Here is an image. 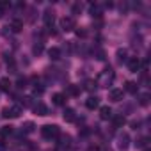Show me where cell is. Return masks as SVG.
<instances>
[{
	"instance_id": "cell-1",
	"label": "cell",
	"mask_w": 151,
	"mask_h": 151,
	"mask_svg": "<svg viewBox=\"0 0 151 151\" xmlns=\"http://www.w3.org/2000/svg\"><path fill=\"white\" fill-rule=\"evenodd\" d=\"M114 78H116V73H114V69H112V68H105V69H103V71L98 75L96 86H100V87H109V86H112Z\"/></svg>"
},
{
	"instance_id": "cell-2",
	"label": "cell",
	"mask_w": 151,
	"mask_h": 151,
	"mask_svg": "<svg viewBox=\"0 0 151 151\" xmlns=\"http://www.w3.org/2000/svg\"><path fill=\"white\" fill-rule=\"evenodd\" d=\"M41 135H43V139L52 140L60 135V128L57 124H45V126H41Z\"/></svg>"
},
{
	"instance_id": "cell-3",
	"label": "cell",
	"mask_w": 151,
	"mask_h": 151,
	"mask_svg": "<svg viewBox=\"0 0 151 151\" xmlns=\"http://www.w3.org/2000/svg\"><path fill=\"white\" fill-rule=\"evenodd\" d=\"M22 114H23V109H22V105L6 107V109L2 110V117H6V119H16V117H20Z\"/></svg>"
},
{
	"instance_id": "cell-4",
	"label": "cell",
	"mask_w": 151,
	"mask_h": 151,
	"mask_svg": "<svg viewBox=\"0 0 151 151\" xmlns=\"http://www.w3.org/2000/svg\"><path fill=\"white\" fill-rule=\"evenodd\" d=\"M75 27H77V23H75V18H73V16H64V18H60V29H62L64 32H71V30H75Z\"/></svg>"
},
{
	"instance_id": "cell-5",
	"label": "cell",
	"mask_w": 151,
	"mask_h": 151,
	"mask_svg": "<svg viewBox=\"0 0 151 151\" xmlns=\"http://www.w3.org/2000/svg\"><path fill=\"white\" fill-rule=\"evenodd\" d=\"M9 29H11V32L18 34V32H22V30H23V22H22V20H18V18H14V20H11Z\"/></svg>"
},
{
	"instance_id": "cell-6",
	"label": "cell",
	"mask_w": 151,
	"mask_h": 151,
	"mask_svg": "<svg viewBox=\"0 0 151 151\" xmlns=\"http://www.w3.org/2000/svg\"><path fill=\"white\" fill-rule=\"evenodd\" d=\"M43 22H45V25H46V27H52V25H53V22H55V14H53V11L46 9V11H45V14H43Z\"/></svg>"
},
{
	"instance_id": "cell-7",
	"label": "cell",
	"mask_w": 151,
	"mask_h": 151,
	"mask_svg": "<svg viewBox=\"0 0 151 151\" xmlns=\"http://www.w3.org/2000/svg\"><path fill=\"white\" fill-rule=\"evenodd\" d=\"M109 100L114 101V103L121 101V100H123V89H112V91L109 93Z\"/></svg>"
},
{
	"instance_id": "cell-8",
	"label": "cell",
	"mask_w": 151,
	"mask_h": 151,
	"mask_svg": "<svg viewBox=\"0 0 151 151\" xmlns=\"http://www.w3.org/2000/svg\"><path fill=\"white\" fill-rule=\"evenodd\" d=\"M128 69H130L132 73H137V71L140 69V60H139L137 57H132V59H128Z\"/></svg>"
},
{
	"instance_id": "cell-9",
	"label": "cell",
	"mask_w": 151,
	"mask_h": 151,
	"mask_svg": "<svg viewBox=\"0 0 151 151\" xmlns=\"http://www.w3.org/2000/svg\"><path fill=\"white\" fill-rule=\"evenodd\" d=\"M32 109H34V112H36L37 116H48V107H46L45 103H41V101H39V103H36Z\"/></svg>"
},
{
	"instance_id": "cell-10",
	"label": "cell",
	"mask_w": 151,
	"mask_h": 151,
	"mask_svg": "<svg viewBox=\"0 0 151 151\" xmlns=\"http://www.w3.org/2000/svg\"><path fill=\"white\" fill-rule=\"evenodd\" d=\"M100 119H103V121L112 119V109L110 107H101L100 109Z\"/></svg>"
},
{
	"instance_id": "cell-11",
	"label": "cell",
	"mask_w": 151,
	"mask_h": 151,
	"mask_svg": "<svg viewBox=\"0 0 151 151\" xmlns=\"http://www.w3.org/2000/svg\"><path fill=\"white\" fill-rule=\"evenodd\" d=\"M52 100H53V103H55V105H59V107H62V105H66V94H60V93H55V94L52 96Z\"/></svg>"
},
{
	"instance_id": "cell-12",
	"label": "cell",
	"mask_w": 151,
	"mask_h": 151,
	"mask_svg": "<svg viewBox=\"0 0 151 151\" xmlns=\"http://www.w3.org/2000/svg\"><path fill=\"white\" fill-rule=\"evenodd\" d=\"M11 87H13V84H11V80H9V78H0V91L9 93V91H11Z\"/></svg>"
},
{
	"instance_id": "cell-13",
	"label": "cell",
	"mask_w": 151,
	"mask_h": 151,
	"mask_svg": "<svg viewBox=\"0 0 151 151\" xmlns=\"http://www.w3.org/2000/svg\"><path fill=\"white\" fill-rule=\"evenodd\" d=\"M98 103H100V101H98L96 96H89V98L86 100V107H87L89 110H94V109L98 107Z\"/></svg>"
},
{
	"instance_id": "cell-14",
	"label": "cell",
	"mask_w": 151,
	"mask_h": 151,
	"mask_svg": "<svg viewBox=\"0 0 151 151\" xmlns=\"http://www.w3.org/2000/svg\"><path fill=\"white\" fill-rule=\"evenodd\" d=\"M48 55H50V59H52V60H59V59H60V48L52 46V48L48 50Z\"/></svg>"
},
{
	"instance_id": "cell-15",
	"label": "cell",
	"mask_w": 151,
	"mask_h": 151,
	"mask_svg": "<svg viewBox=\"0 0 151 151\" xmlns=\"http://www.w3.org/2000/svg\"><path fill=\"white\" fill-rule=\"evenodd\" d=\"M62 117H64V121L73 123V121H75V110H73V109H66L64 114H62Z\"/></svg>"
},
{
	"instance_id": "cell-16",
	"label": "cell",
	"mask_w": 151,
	"mask_h": 151,
	"mask_svg": "<svg viewBox=\"0 0 151 151\" xmlns=\"http://www.w3.org/2000/svg\"><path fill=\"white\" fill-rule=\"evenodd\" d=\"M34 128H36V124H34L32 121H27V123L22 124V132H23V133H32Z\"/></svg>"
},
{
	"instance_id": "cell-17",
	"label": "cell",
	"mask_w": 151,
	"mask_h": 151,
	"mask_svg": "<svg viewBox=\"0 0 151 151\" xmlns=\"http://www.w3.org/2000/svg\"><path fill=\"white\" fill-rule=\"evenodd\" d=\"M124 89H126V91H128L130 94H137V91H139V86H137L135 82H126Z\"/></svg>"
},
{
	"instance_id": "cell-18",
	"label": "cell",
	"mask_w": 151,
	"mask_h": 151,
	"mask_svg": "<svg viewBox=\"0 0 151 151\" xmlns=\"http://www.w3.org/2000/svg\"><path fill=\"white\" fill-rule=\"evenodd\" d=\"M66 94H69V96H78L80 94V87L78 86H68Z\"/></svg>"
},
{
	"instance_id": "cell-19",
	"label": "cell",
	"mask_w": 151,
	"mask_h": 151,
	"mask_svg": "<svg viewBox=\"0 0 151 151\" xmlns=\"http://www.w3.org/2000/svg\"><path fill=\"white\" fill-rule=\"evenodd\" d=\"M112 119H114V126H116V128H121V126H123V124L126 123L124 116H116V117L112 116Z\"/></svg>"
},
{
	"instance_id": "cell-20",
	"label": "cell",
	"mask_w": 151,
	"mask_h": 151,
	"mask_svg": "<svg viewBox=\"0 0 151 151\" xmlns=\"http://www.w3.org/2000/svg\"><path fill=\"white\" fill-rule=\"evenodd\" d=\"M128 140H130V139H128V133H123V135L119 137V147H121V149H126V147H128Z\"/></svg>"
},
{
	"instance_id": "cell-21",
	"label": "cell",
	"mask_w": 151,
	"mask_h": 151,
	"mask_svg": "<svg viewBox=\"0 0 151 151\" xmlns=\"http://www.w3.org/2000/svg\"><path fill=\"white\" fill-rule=\"evenodd\" d=\"M139 103H140L142 107H147V105H149V94H147V93L140 94V96H139Z\"/></svg>"
},
{
	"instance_id": "cell-22",
	"label": "cell",
	"mask_w": 151,
	"mask_h": 151,
	"mask_svg": "<svg viewBox=\"0 0 151 151\" xmlns=\"http://www.w3.org/2000/svg\"><path fill=\"white\" fill-rule=\"evenodd\" d=\"M43 50H45L43 43H36V45L32 46V53H34V55H39V53H43Z\"/></svg>"
},
{
	"instance_id": "cell-23",
	"label": "cell",
	"mask_w": 151,
	"mask_h": 151,
	"mask_svg": "<svg viewBox=\"0 0 151 151\" xmlns=\"http://www.w3.org/2000/svg\"><path fill=\"white\" fill-rule=\"evenodd\" d=\"M69 142H71V137H69V135H62V137H60L59 146H62V147L66 146V147H68V146H69Z\"/></svg>"
},
{
	"instance_id": "cell-24",
	"label": "cell",
	"mask_w": 151,
	"mask_h": 151,
	"mask_svg": "<svg viewBox=\"0 0 151 151\" xmlns=\"http://www.w3.org/2000/svg\"><path fill=\"white\" fill-rule=\"evenodd\" d=\"M13 133V126H2V130H0V135L2 137H7Z\"/></svg>"
},
{
	"instance_id": "cell-25",
	"label": "cell",
	"mask_w": 151,
	"mask_h": 151,
	"mask_svg": "<svg viewBox=\"0 0 151 151\" xmlns=\"http://www.w3.org/2000/svg\"><path fill=\"white\" fill-rule=\"evenodd\" d=\"M22 105L23 107H34V101H32V96H25L22 100Z\"/></svg>"
},
{
	"instance_id": "cell-26",
	"label": "cell",
	"mask_w": 151,
	"mask_h": 151,
	"mask_svg": "<svg viewBox=\"0 0 151 151\" xmlns=\"http://www.w3.org/2000/svg\"><path fill=\"white\" fill-rule=\"evenodd\" d=\"M91 14L96 16V18H100V16H101V9H100L98 6H91Z\"/></svg>"
},
{
	"instance_id": "cell-27",
	"label": "cell",
	"mask_w": 151,
	"mask_h": 151,
	"mask_svg": "<svg viewBox=\"0 0 151 151\" xmlns=\"http://www.w3.org/2000/svg\"><path fill=\"white\" fill-rule=\"evenodd\" d=\"M96 87H98V86H96L94 80H87V82H86V89H87V91H94Z\"/></svg>"
},
{
	"instance_id": "cell-28",
	"label": "cell",
	"mask_w": 151,
	"mask_h": 151,
	"mask_svg": "<svg viewBox=\"0 0 151 151\" xmlns=\"http://www.w3.org/2000/svg\"><path fill=\"white\" fill-rule=\"evenodd\" d=\"M6 7H9V2H0V18L4 16V11H6Z\"/></svg>"
},
{
	"instance_id": "cell-29",
	"label": "cell",
	"mask_w": 151,
	"mask_h": 151,
	"mask_svg": "<svg viewBox=\"0 0 151 151\" xmlns=\"http://www.w3.org/2000/svg\"><path fill=\"white\" fill-rule=\"evenodd\" d=\"M117 57L119 60H126V50H117Z\"/></svg>"
},
{
	"instance_id": "cell-30",
	"label": "cell",
	"mask_w": 151,
	"mask_h": 151,
	"mask_svg": "<svg viewBox=\"0 0 151 151\" xmlns=\"http://www.w3.org/2000/svg\"><path fill=\"white\" fill-rule=\"evenodd\" d=\"M80 11H82V6H80V4H75V6H73V13H75V14H78Z\"/></svg>"
},
{
	"instance_id": "cell-31",
	"label": "cell",
	"mask_w": 151,
	"mask_h": 151,
	"mask_svg": "<svg viewBox=\"0 0 151 151\" xmlns=\"http://www.w3.org/2000/svg\"><path fill=\"white\" fill-rule=\"evenodd\" d=\"M96 55H98V57H96L98 60H103V59H105V53H103V50H96Z\"/></svg>"
},
{
	"instance_id": "cell-32",
	"label": "cell",
	"mask_w": 151,
	"mask_h": 151,
	"mask_svg": "<svg viewBox=\"0 0 151 151\" xmlns=\"http://www.w3.org/2000/svg\"><path fill=\"white\" fill-rule=\"evenodd\" d=\"M77 36H78V37H86V36H87V32H86L84 29H78V30H77Z\"/></svg>"
},
{
	"instance_id": "cell-33",
	"label": "cell",
	"mask_w": 151,
	"mask_h": 151,
	"mask_svg": "<svg viewBox=\"0 0 151 151\" xmlns=\"http://www.w3.org/2000/svg\"><path fill=\"white\" fill-rule=\"evenodd\" d=\"M25 84H27L25 78H20V80H18V87H25Z\"/></svg>"
},
{
	"instance_id": "cell-34",
	"label": "cell",
	"mask_w": 151,
	"mask_h": 151,
	"mask_svg": "<svg viewBox=\"0 0 151 151\" xmlns=\"http://www.w3.org/2000/svg\"><path fill=\"white\" fill-rule=\"evenodd\" d=\"M6 149H7L6 142H4V140H0V151H6Z\"/></svg>"
},
{
	"instance_id": "cell-35",
	"label": "cell",
	"mask_w": 151,
	"mask_h": 151,
	"mask_svg": "<svg viewBox=\"0 0 151 151\" xmlns=\"http://www.w3.org/2000/svg\"><path fill=\"white\" fill-rule=\"evenodd\" d=\"M87 151H98V149H96V147H89Z\"/></svg>"
},
{
	"instance_id": "cell-36",
	"label": "cell",
	"mask_w": 151,
	"mask_h": 151,
	"mask_svg": "<svg viewBox=\"0 0 151 151\" xmlns=\"http://www.w3.org/2000/svg\"><path fill=\"white\" fill-rule=\"evenodd\" d=\"M144 151H149V149H147V147H146V149H144Z\"/></svg>"
}]
</instances>
